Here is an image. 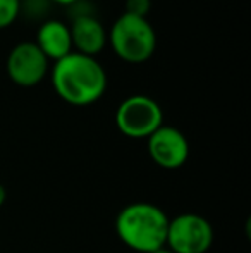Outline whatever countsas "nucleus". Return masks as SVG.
Masks as SVG:
<instances>
[{
	"label": "nucleus",
	"instance_id": "nucleus-1",
	"mask_svg": "<svg viewBox=\"0 0 251 253\" xmlns=\"http://www.w3.org/2000/svg\"><path fill=\"white\" fill-rule=\"evenodd\" d=\"M52 84L64 102L86 107L104 97L107 74L95 57L71 52L52 67Z\"/></svg>",
	"mask_w": 251,
	"mask_h": 253
},
{
	"label": "nucleus",
	"instance_id": "nucleus-2",
	"mask_svg": "<svg viewBox=\"0 0 251 253\" xmlns=\"http://www.w3.org/2000/svg\"><path fill=\"white\" fill-rule=\"evenodd\" d=\"M169 217L160 207L146 202L126 205L115 219V233L127 248L153 253L165 247Z\"/></svg>",
	"mask_w": 251,
	"mask_h": 253
},
{
	"label": "nucleus",
	"instance_id": "nucleus-3",
	"mask_svg": "<svg viewBox=\"0 0 251 253\" xmlns=\"http://www.w3.org/2000/svg\"><path fill=\"white\" fill-rule=\"evenodd\" d=\"M108 40L114 52L131 64L148 60L157 48V33L150 21L126 12L114 23Z\"/></svg>",
	"mask_w": 251,
	"mask_h": 253
},
{
	"label": "nucleus",
	"instance_id": "nucleus-4",
	"mask_svg": "<svg viewBox=\"0 0 251 253\" xmlns=\"http://www.w3.org/2000/svg\"><path fill=\"white\" fill-rule=\"evenodd\" d=\"M115 124L124 136L133 140L148 138L164 124V112L157 100L146 95H133L121 102Z\"/></svg>",
	"mask_w": 251,
	"mask_h": 253
},
{
	"label": "nucleus",
	"instance_id": "nucleus-5",
	"mask_svg": "<svg viewBox=\"0 0 251 253\" xmlns=\"http://www.w3.org/2000/svg\"><path fill=\"white\" fill-rule=\"evenodd\" d=\"M214 243V227L198 213H181L169 220L165 247L174 253H207Z\"/></svg>",
	"mask_w": 251,
	"mask_h": 253
},
{
	"label": "nucleus",
	"instance_id": "nucleus-6",
	"mask_svg": "<svg viewBox=\"0 0 251 253\" xmlns=\"http://www.w3.org/2000/svg\"><path fill=\"white\" fill-rule=\"evenodd\" d=\"M7 73L16 84L24 88L41 83L48 73V59L36 43L23 42L10 50L7 59Z\"/></svg>",
	"mask_w": 251,
	"mask_h": 253
},
{
	"label": "nucleus",
	"instance_id": "nucleus-7",
	"mask_svg": "<svg viewBox=\"0 0 251 253\" xmlns=\"http://www.w3.org/2000/svg\"><path fill=\"white\" fill-rule=\"evenodd\" d=\"M148 140V155L162 169H179L189 157V143L182 131L162 124Z\"/></svg>",
	"mask_w": 251,
	"mask_h": 253
},
{
	"label": "nucleus",
	"instance_id": "nucleus-8",
	"mask_svg": "<svg viewBox=\"0 0 251 253\" xmlns=\"http://www.w3.org/2000/svg\"><path fill=\"white\" fill-rule=\"evenodd\" d=\"M71 30V40L72 47L77 53L83 55L97 57L104 50L107 43V33H105L102 23L91 14H81L76 16L72 21Z\"/></svg>",
	"mask_w": 251,
	"mask_h": 253
},
{
	"label": "nucleus",
	"instance_id": "nucleus-9",
	"mask_svg": "<svg viewBox=\"0 0 251 253\" xmlns=\"http://www.w3.org/2000/svg\"><path fill=\"white\" fill-rule=\"evenodd\" d=\"M36 45L47 59L57 60L64 59L72 52L71 30L66 23L59 19H48L40 26L36 35Z\"/></svg>",
	"mask_w": 251,
	"mask_h": 253
},
{
	"label": "nucleus",
	"instance_id": "nucleus-10",
	"mask_svg": "<svg viewBox=\"0 0 251 253\" xmlns=\"http://www.w3.org/2000/svg\"><path fill=\"white\" fill-rule=\"evenodd\" d=\"M21 9V0H0V30L9 28L17 19Z\"/></svg>",
	"mask_w": 251,
	"mask_h": 253
},
{
	"label": "nucleus",
	"instance_id": "nucleus-11",
	"mask_svg": "<svg viewBox=\"0 0 251 253\" xmlns=\"http://www.w3.org/2000/svg\"><path fill=\"white\" fill-rule=\"evenodd\" d=\"M151 9V0H126V14L146 17Z\"/></svg>",
	"mask_w": 251,
	"mask_h": 253
},
{
	"label": "nucleus",
	"instance_id": "nucleus-12",
	"mask_svg": "<svg viewBox=\"0 0 251 253\" xmlns=\"http://www.w3.org/2000/svg\"><path fill=\"white\" fill-rule=\"evenodd\" d=\"M5 200H7V190H5V186L0 183V207L5 203Z\"/></svg>",
	"mask_w": 251,
	"mask_h": 253
},
{
	"label": "nucleus",
	"instance_id": "nucleus-13",
	"mask_svg": "<svg viewBox=\"0 0 251 253\" xmlns=\"http://www.w3.org/2000/svg\"><path fill=\"white\" fill-rule=\"evenodd\" d=\"M52 2L61 3V5H74V3H77L79 0H52Z\"/></svg>",
	"mask_w": 251,
	"mask_h": 253
},
{
	"label": "nucleus",
	"instance_id": "nucleus-14",
	"mask_svg": "<svg viewBox=\"0 0 251 253\" xmlns=\"http://www.w3.org/2000/svg\"><path fill=\"white\" fill-rule=\"evenodd\" d=\"M153 253H174V252H171L167 247H164V248H160V250H157V252H153Z\"/></svg>",
	"mask_w": 251,
	"mask_h": 253
}]
</instances>
